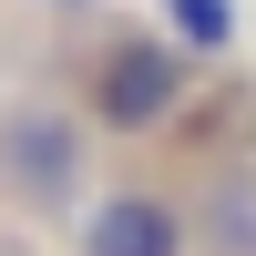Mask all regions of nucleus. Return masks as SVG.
<instances>
[{
	"mask_svg": "<svg viewBox=\"0 0 256 256\" xmlns=\"http://www.w3.org/2000/svg\"><path fill=\"white\" fill-rule=\"evenodd\" d=\"M92 113H72L62 92H20L0 102V205L10 216H72L82 174H92Z\"/></svg>",
	"mask_w": 256,
	"mask_h": 256,
	"instance_id": "obj_1",
	"label": "nucleus"
},
{
	"mask_svg": "<svg viewBox=\"0 0 256 256\" xmlns=\"http://www.w3.org/2000/svg\"><path fill=\"white\" fill-rule=\"evenodd\" d=\"M174 102H184V41L174 31H123L82 72V113L102 134H154V123H174Z\"/></svg>",
	"mask_w": 256,
	"mask_h": 256,
	"instance_id": "obj_2",
	"label": "nucleus"
},
{
	"mask_svg": "<svg viewBox=\"0 0 256 256\" xmlns=\"http://www.w3.org/2000/svg\"><path fill=\"white\" fill-rule=\"evenodd\" d=\"M82 256H195V226L154 184H113L82 205Z\"/></svg>",
	"mask_w": 256,
	"mask_h": 256,
	"instance_id": "obj_3",
	"label": "nucleus"
},
{
	"mask_svg": "<svg viewBox=\"0 0 256 256\" xmlns=\"http://www.w3.org/2000/svg\"><path fill=\"white\" fill-rule=\"evenodd\" d=\"M184 226H195V256H256V164H216Z\"/></svg>",
	"mask_w": 256,
	"mask_h": 256,
	"instance_id": "obj_4",
	"label": "nucleus"
},
{
	"mask_svg": "<svg viewBox=\"0 0 256 256\" xmlns=\"http://www.w3.org/2000/svg\"><path fill=\"white\" fill-rule=\"evenodd\" d=\"M164 31L184 52H226L236 41V0H164Z\"/></svg>",
	"mask_w": 256,
	"mask_h": 256,
	"instance_id": "obj_5",
	"label": "nucleus"
}]
</instances>
